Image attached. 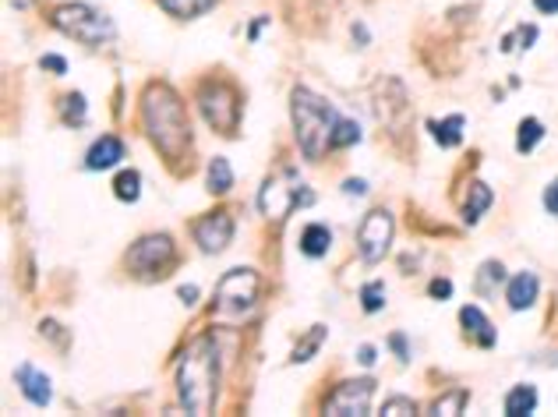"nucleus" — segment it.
<instances>
[{
  "mask_svg": "<svg viewBox=\"0 0 558 417\" xmlns=\"http://www.w3.org/2000/svg\"><path fill=\"white\" fill-rule=\"evenodd\" d=\"M431 131H435V142H439L442 149H456V145L464 142V117L453 113V117H446V120H435Z\"/></svg>",
  "mask_w": 558,
  "mask_h": 417,
  "instance_id": "20",
  "label": "nucleus"
},
{
  "mask_svg": "<svg viewBox=\"0 0 558 417\" xmlns=\"http://www.w3.org/2000/svg\"><path fill=\"white\" fill-rule=\"evenodd\" d=\"M219 0H160V7L170 14V18H181V21H191L205 11H212Z\"/></svg>",
  "mask_w": 558,
  "mask_h": 417,
  "instance_id": "19",
  "label": "nucleus"
},
{
  "mask_svg": "<svg viewBox=\"0 0 558 417\" xmlns=\"http://www.w3.org/2000/svg\"><path fill=\"white\" fill-rule=\"evenodd\" d=\"M181 301H185L187 308L198 301V287H181Z\"/></svg>",
  "mask_w": 558,
  "mask_h": 417,
  "instance_id": "38",
  "label": "nucleus"
},
{
  "mask_svg": "<svg viewBox=\"0 0 558 417\" xmlns=\"http://www.w3.org/2000/svg\"><path fill=\"white\" fill-rule=\"evenodd\" d=\"M516 39H520V43H523V50H527V46H530V43H534V39H537V25H520V29H516V32H513V36H505V39H502V50H505V53H509V50H513V43H516Z\"/></svg>",
  "mask_w": 558,
  "mask_h": 417,
  "instance_id": "30",
  "label": "nucleus"
},
{
  "mask_svg": "<svg viewBox=\"0 0 558 417\" xmlns=\"http://www.w3.org/2000/svg\"><path fill=\"white\" fill-rule=\"evenodd\" d=\"M541 138H545V124H541L537 117H527V120H520V135H516V149H520L523 156H527V152H534Z\"/></svg>",
  "mask_w": 558,
  "mask_h": 417,
  "instance_id": "22",
  "label": "nucleus"
},
{
  "mask_svg": "<svg viewBox=\"0 0 558 417\" xmlns=\"http://www.w3.org/2000/svg\"><path fill=\"white\" fill-rule=\"evenodd\" d=\"M534 7L541 14H558V0H534Z\"/></svg>",
  "mask_w": 558,
  "mask_h": 417,
  "instance_id": "37",
  "label": "nucleus"
},
{
  "mask_svg": "<svg viewBox=\"0 0 558 417\" xmlns=\"http://www.w3.org/2000/svg\"><path fill=\"white\" fill-rule=\"evenodd\" d=\"M64 120H68V124H82V120H86V96H82V93L64 96Z\"/></svg>",
  "mask_w": 558,
  "mask_h": 417,
  "instance_id": "29",
  "label": "nucleus"
},
{
  "mask_svg": "<svg viewBox=\"0 0 558 417\" xmlns=\"http://www.w3.org/2000/svg\"><path fill=\"white\" fill-rule=\"evenodd\" d=\"M14 382H18L21 397H25L32 407H46V404L53 400V382H50V375L39 372L36 364H21V368L14 372Z\"/></svg>",
  "mask_w": 558,
  "mask_h": 417,
  "instance_id": "12",
  "label": "nucleus"
},
{
  "mask_svg": "<svg viewBox=\"0 0 558 417\" xmlns=\"http://www.w3.org/2000/svg\"><path fill=\"white\" fill-rule=\"evenodd\" d=\"M374 379H357V382H343L336 386V393L325 400V414L332 417H361L372 411Z\"/></svg>",
  "mask_w": 558,
  "mask_h": 417,
  "instance_id": "10",
  "label": "nucleus"
},
{
  "mask_svg": "<svg viewBox=\"0 0 558 417\" xmlns=\"http://www.w3.org/2000/svg\"><path fill=\"white\" fill-rule=\"evenodd\" d=\"M290 117H293V135L300 152L315 163L325 156V149H332V127L340 120L336 106L325 103L322 96H315L311 89H293L290 93Z\"/></svg>",
  "mask_w": 558,
  "mask_h": 417,
  "instance_id": "3",
  "label": "nucleus"
},
{
  "mask_svg": "<svg viewBox=\"0 0 558 417\" xmlns=\"http://www.w3.org/2000/svg\"><path fill=\"white\" fill-rule=\"evenodd\" d=\"M502 283H505L502 262H484L480 266V276H477V294H495Z\"/></svg>",
  "mask_w": 558,
  "mask_h": 417,
  "instance_id": "24",
  "label": "nucleus"
},
{
  "mask_svg": "<svg viewBox=\"0 0 558 417\" xmlns=\"http://www.w3.org/2000/svg\"><path fill=\"white\" fill-rule=\"evenodd\" d=\"M392 233H396V223H392V212L389 208H372L361 226H357V251L361 258L374 266L389 255V244H392Z\"/></svg>",
  "mask_w": 558,
  "mask_h": 417,
  "instance_id": "8",
  "label": "nucleus"
},
{
  "mask_svg": "<svg viewBox=\"0 0 558 417\" xmlns=\"http://www.w3.org/2000/svg\"><path fill=\"white\" fill-rule=\"evenodd\" d=\"M466 400H470V393H466V389H453V393H446L442 400H435L431 414H464Z\"/></svg>",
  "mask_w": 558,
  "mask_h": 417,
  "instance_id": "27",
  "label": "nucleus"
},
{
  "mask_svg": "<svg viewBox=\"0 0 558 417\" xmlns=\"http://www.w3.org/2000/svg\"><path fill=\"white\" fill-rule=\"evenodd\" d=\"M39 64H43V68H50V71H57V75H64V71H68V61H64V57H53V53H50V57H43Z\"/></svg>",
  "mask_w": 558,
  "mask_h": 417,
  "instance_id": "32",
  "label": "nucleus"
},
{
  "mask_svg": "<svg viewBox=\"0 0 558 417\" xmlns=\"http://www.w3.org/2000/svg\"><path fill=\"white\" fill-rule=\"evenodd\" d=\"M127 266H131L138 276H145V280L167 276V269L174 266V241H170L167 233H149V237H142V241L127 251Z\"/></svg>",
  "mask_w": 558,
  "mask_h": 417,
  "instance_id": "7",
  "label": "nucleus"
},
{
  "mask_svg": "<svg viewBox=\"0 0 558 417\" xmlns=\"http://www.w3.org/2000/svg\"><path fill=\"white\" fill-rule=\"evenodd\" d=\"M460 322H464L466 336H470L477 347H495L498 332H495V325L488 322V315L480 312L477 305H466L464 312H460Z\"/></svg>",
  "mask_w": 558,
  "mask_h": 417,
  "instance_id": "15",
  "label": "nucleus"
},
{
  "mask_svg": "<svg viewBox=\"0 0 558 417\" xmlns=\"http://www.w3.org/2000/svg\"><path fill=\"white\" fill-rule=\"evenodd\" d=\"M230 188H234V170H230V163L223 156H216L209 163V192L212 195H226Z\"/></svg>",
  "mask_w": 558,
  "mask_h": 417,
  "instance_id": "21",
  "label": "nucleus"
},
{
  "mask_svg": "<svg viewBox=\"0 0 558 417\" xmlns=\"http://www.w3.org/2000/svg\"><path fill=\"white\" fill-rule=\"evenodd\" d=\"M361 305H365V312L374 315V312H382L385 308V283H365L361 287Z\"/></svg>",
  "mask_w": 558,
  "mask_h": 417,
  "instance_id": "28",
  "label": "nucleus"
},
{
  "mask_svg": "<svg viewBox=\"0 0 558 417\" xmlns=\"http://www.w3.org/2000/svg\"><path fill=\"white\" fill-rule=\"evenodd\" d=\"M124 159V142L117 138V135H103V138H95L93 149L86 152V167L89 170H113L117 163Z\"/></svg>",
  "mask_w": 558,
  "mask_h": 417,
  "instance_id": "13",
  "label": "nucleus"
},
{
  "mask_svg": "<svg viewBox=\"0 0 558 417\" xmlns=\"http://www.w3.org/2000/svg\"><path fill=\"white\" fill-rule=\"evenodd\" d=\"M53 25H57L64 36H71V39H78V43H86V46H103V43H110V39L117 36L110 14L95 11L89 4H61V7L53 11Z\"/></svg>",
  "mask_w": 558,
  "mask_h": 417,
  "instance_id": "4",
  "label": "nucleus"
},
{
  "mask_svg": "<svg viewBox=\"0 0 558 417\" xmlns=\"http://www.w3.org/2000/svg\"><path fill=\"white\" fill-rule=\"evenodd\" d=\"M311 202H315V195L311 192H300V184L293 181L290 170L279 174V177H269L262 184V192H258V208L269 219H286L293 206H311Z\"/></svg>",
  "mask_w": 558,
  "mask_h": 417,
  "instance_id": "6",
  "label": "nucleus"
},
{
  "mask_svg": "<svg viewBox=\"0 0 558 417\" xmlns=\"http://www.w3.org/2000/svg\"><path fill=\"white\" fill-rule=\"evenodd\" d=\"M357 361H361V364H368V368H372V364H374V347H372V343H365V347H361V350H357Z\"/></svg>",
  "mask_w": 558,
  "mask_h": 417,
  "instance_id": "35",
  "label": "nucleus"
},
{
  "mask_svg": "<svg viewBox=\"0 0 558 417\" xmlns=\"http://www.w3.org/2000/svg\"><path fill=\"white\" fill-rule=\"evenodd\" d=\"M194 241H198V248H201L205 255H219V251L234 241V216L223 212V208L201 216V219L194 223Z\"/></svg>",
  "mask_w": 558,
  "mask_h": 417,
  "instance_id": "11",
  "label": "nucleus"
},
{
  "mask_svg": "<svg viewBox=\"0 0 558 417\" xmlns=\"http://www.w3.org/2000/svg\"><path fill=\"white\" fill-rule=\"evenodd\" d=\"M198 106H201V117L219 131V135H234L237 124H241V100L234 93V86L226 82H205L198 89Z\"/></svg>",
  "mask_w": 558,
  "mask_h": 417,
  "instance_id": "5",
  "label": "nucleus"
},
{
  "mask_svg": "<svg viewBox=\"0 0 558 417\" xmlns=\"http://www.w3.org/2000/svg\"><path fill=\"white\" fill-rule=\"evenodd\" d=\"M392 350H396V354H399L403 361L410 357V354H406V343H403V336H392Z\"/></svg>",
  "mask_w": 558,
  "mask_h": 417,
  "instance_id": "39",
  "label": "nucleus"
},
{
  "mask_svg": "<svg viewBox=\"0 0 558 417\" xmlns=\"http://www.w3.org/2000/svg\"><path fill=\"white\" fill-rule=\"evenodd\" d=\"M113 195H117L120 202H138V195H142V177H138V170H124V174H117V181H113Z\"/></svg>",
  "mask_w": 558,
  "mask_h": 417,
  "instance_id": "23",
  "label": "nucleus"
},
{
  "mask_svg": "<svg viewBox=\"0 0 558 417\" xmlns=\"http://www.w3.org/2000/svg\"><path fill=\"white\" fill-rule=\"evenodd\" d=\"M428 294H431V298H449V294H453V283H449V280H435V283L428 287Z\"/></svg>",
  "mask_w": 558,
  "mask_h": 417,
  "instance_id": "33",
  "label": "nucleus"
},
{
  "mask_svg": "<svg viewBox=\"0 0 558 417\" xmlns=\"http://www.w3.org/2000/svg\"><path fill=\"white\" fill-rule=\"evenodd\" d=\"M502 411H505L509 417L534 414V411H537V389H534V386H513V389L505 393Z\"/></svg>",
  "mask_w": 558,
  "mask_h": 417,
  "instance_id": "17",
  "label": "nucleus"
},
{
  "mask_svg": "<svg viewBox=\"0 0 558 417\" xmlns=\"http://www.w3.org/2000/svg\"><path fill=\"white\" fill-rule=\"evenodd\" d=\"M382 414H417V404L406 397H392V400H385Z\"/></svg>",
  "mask_w": 558,
  "mask_h": 417,
  "instance_id": "31",
  "label": "nucleus"
},
{
  "mask_svg": "<svg viewBox=\"0 0 558 417\" xmlns=\"http://www.w3.org/2000/svg\"><path fill=\"white\" fill-rule=\"evenodd\" d=\"M258 298V273L255 269H230L216 283V312H248Z\"/></svg>",
  "mask_w": 558,
  "mask_h": 417,
  "instance_id": "9",
  "label": "nucleus"
},
{
  "mask_svg": "<svg viewBox=\"0 0 558 417\" xmlns=\"http://www.w3.org/2000/svg\"><path fill=\"white\" fill-rule=\"evenodd\" d=\"M357 142H361V127H357V120L340 117L336 127H332V149H347V145H357Z\"/></svg>",
  "mask_w": 558,
  "mask_h": 417,
  "instance_id": "25",
  "label": "nucleus"
},
{
  "mask_svg": "<svg viewBox=\"0 0 558 417\" xmlns=\"http://www.w3.org/2000/svg\"><path fill=\"white\" fill-rule=\"evenodd\" d=\"M142 124H145L149 142L170 163H181L185 159V152L191 149V120H187L185 100L170 86L152 82L142 93Z\"/></svg>",
  "mask_w": 558,
  "mask_h": 417,
  "instance_id": "1",
  "label": "nucleus"
},
{
  "mask_svg": "<svg viewBox=\"0 0 558 417\" xmlns=\"http://www.w3.org/2000/svg\"><path fill=\"white\" fill-rule=\"evenodd\" d=\"M329 244H332V230H329L325 223H308V226H304V233H300V251H304L308 258H322V255L329 251Z\"/></svg>",
  "mask_w": 558,
  "mask_h": 417,
  "instance_id": "16",
  "label": "nucleus"
},
{
  "mask_svg": "<svg viewBox=\"0 0 558 417\" xmlns=\"http://www.w3.org/2000/svg\"><path fill=\"white\" fill-rule=\"evenodd\" d=\"M322 339H325V325H311V332H308V336L297 343V350H293V357H290V361H293V364H304V361H311V354L322 347Z\"/></svg>",
  "mask_w": 558,
  "mask_h": 417,
  "instance_id": "26",
  "label": "nucleus"
},
{
  "mask_svg": "<svg viewBox=\"0 0 558 417\" xmlns=\"http://www.w3.org/2000/svg\"><path fill=\"white\" fill-rule=\"evenodd\" d=\"M545 208L558 216V181H552V184H548V192H545Z\"/></svg>",
  "mask_w": 558,
  "mask_h": 417,
  "instance_id": "34",
  "label": "nucleus"
},
{
  "mask_svg": "<svg viewBox=\"0 0 558 417\" xmlns=\"http://www.w3.org/2000/svg\"><path fill=\"white\" fill-rule=\"evenodd\" d=\"M343 192H347V195H365V192H368V184H365V181H347V184H343Z\"/></svg>",
  "mask_w": 558,
  "mask_h": 417,
  "instance_id": "36",
  "label": "nucleus"
},
{
  "mask_svg": "<svg viewBox=\"0 0 558 417\" xmlns=\"http://www.w3.org/2000/svg\"><path fill=\"white\" fill-rule=\"evenodd\" d=\"M491 202H495L491 188H488L484 181H473V184H470V195H466V202H464V219L473 226V223L491 208Z\"/></svg>",
  "mask_w": 558,
  "mask_h": 417,
  "instance_id": "18",
  "label": "nucleus"
},
{
  "mask_svg": "<svg viewBox=\"0 0 558 417\" xmlns=\"http://www.w3.org/2000/svg\"><path fill=\"white\" fill-rule=\"evenodd\" d=\"M219 393V347L212 336H198L177 364V397L187 414H212Z\"/></svg>",
  "mask_w": 558,
  "mask_h": 417,
  "instance_id": "2",
  "label": "nucleus"
},
{
  "mask_svg": "<svg viewBox=\"0 0 558 417\" xmlns=\"http://www.w3.org/2000/svg\"><path fill=\"white\" fill-rule=\"evenodd\" d=\"M537 294H541V280H537V273H516V276L509 280L505 301H509L513 312H527V308L537 301Z\"/></svg>",
  "mask_w": 558,
  "mask_h": 417,
  "instance_id": "14",
  "label": "nucleus"
}]
</instances>
